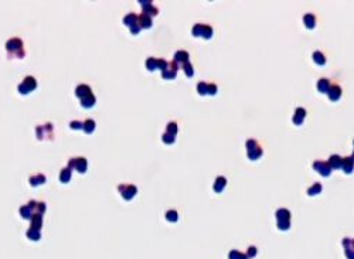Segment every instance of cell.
<instances>
[{
    "instance_id": "cell-1",
    "label": "cell",
    "mask_w": 354,
    "mask_h": 259,
    "mask_svg": "<svg viewBox=\"0 0 354 259\" xmlns=\"http://www.w3.org/2000/svg\"><path fill=\"white\" fill-rule=\"evenodd\" d=\"M6 47H7V51L12 55H17V57H23L24 55V53H23V43L19 38H12L7 43Z\"/></svg>"
},
{
    "instance_id": "cell-2",
    "label": "cell",
    "mask_w": 354,
    "mask_h": 259,
    "mask_svg": "<svg viewBox=\"0 0 354 259\" xmlns=\"http://www.w3.org/2000/svg\"><path fill=\"white\" fill-rule=\"evenodd\" d=\"M36 79L33 78V77H26L24 81L19 85V91H20V94L26 95V94H29L30 91H33L36 89Z\"/></svg>"
},
{
    "instance_id": "cell-3",
    "label": "cell",
    "mask_w": 354,
    "mask_h": 259,
    "mask_svg": "<svg viewBox=\"0 0 354 259\" xmlns=\"http://www.w3.org/2000/svg\"><path fill=\"white\" fill-rule=\"evenodd\" d=\"M119 191L122 193V197L126 200H130L136 194V187L133 185H119Z\"/></svg>"
},
{
    "instance_id": "cell-4",
    "label": "cell",
    "mask_w": 354,
    "mask_h": 259,
    "mask_svg": "<svg viewBox=\"0 0 354 259\" xmlns=\"http://www.w3.org/2000/svg\"><path fill=\"white\" fill-rule=\"evenodd\" d=\"M87 160L84 159V157H79V159H75V169L78 170L79 173H84L85 170H87Z\"/></svg>"
},
{
    "instance_id": "cell-5",
    "label": "cell",
    "mask_w": 354,
    "mask_h": 259,
    "mask_svg": "<svg viewBox=\"0 0 354 259\" xmlns=\"http://www.w3.org/2000/svg\"><path fill=\"white\" fill-rule=\"evenodd\" d=\"M77 96H79L81 99H84L85 96H88V95H91V89L88 88L87 85H79L78 88H77Z\"/></svg>"
},
{
    "instance_id": "cell-6",
    "label": "cell",
    "mask_w": 354,
    "mask_h": 259,
    "mask_svg": "<svg viewBox=\"0 0 354 259\" xmlns=\"http://www.w3.org/2000/svg\"><path fill=\"white\" fill-rule=\"evenodd\" d=\"M94 103H95V96L92 94L88 95V96H85L84 99H81V105H82L84 108H91V106H94Z\"/></svg>"
},
{
    "instance_id": "cell-7",
    "label": "cell",
    "mask_w": 354,
    "mask_h": 259,
    "mask_svg": "<svg viewBox=\"0 0 354 259\" xmlns=\"http://www.w3.org/2000/svg\"><path fill=\"white\" fill-rule=\"evenodd\" d=\"M45 181V177L43 176V174H37V176H34V177H31L30 178V183H31V185H40V184H43Z\"/></svg>"
},
{
    "instance_id": "cell-8",
    "label": "cell",
    "mask_w": 354,
    "mask_h": 259,
    "mask_svg": "<svg viewBox=\"0 0 354 259\" xmlns=\"http://www.w3.org/2000/svg\"><path fill=\"white\" fill-rule=\"evenodd\" d=\"M60 180H61L62 183H68V181L71 180V169H70V167H67V169H64L61 171Z\"/></svg>"
},
{
    "instance_id": "cell-9",
    "label": "cell",
    "mask_w": 354,
    "mask_h": 259,
    "mask_svg": "<svg viewBox=\"0 0 354 259\" xmlns=\"http://www.w3.org/2000/svg\"><path fill=\"white\" fill-rule=\"evenodd\" d=\"M31 224H33V226H31V228H36V230H38V228L41 226V214L31 215Z\"/></svg>"
},
{
    "instance_id": "cell-10",
    "label": "cell",
    "mask_w": 354,
    "mask_h": 259,
    "mask_svg": "<svg viewBox=\"0 0 354 259\" xmlns=\"http://www.w3.org/2000/svg\"><path fill=\"white\" fill-rule=\"evenodd\" d=\"M139 20H140L142 27H150V24H152V20H150V17H149L148 14H142Z\"/></svg>"
},
{
    "instance_id": "cell-11",
    "label": "cell",
    "mask_w": 354,
    "mask_h": 259,
    "mask_svg": "<svg viewBox=\"0 0 354 259\" xmlns=\"http://www.w3.org/2000/svg\"><path fill=\"white\" fill-rule=\"evenodd\" d=\"M31 210H33V208H31L30 205H24V207H21L20 208V214L23 215L24 218H30L31 217Z\"/></svg>"
},
{
    "instance_id": "cell-12",
    "label": "cell",
    "mask_w": 354,
    "mask_h": 259,
    "mask_svg": "<svg viewBox=\"0 0 354 259\" xmlns=\"http://www.w3.org/2000/svg\"><path fill=\"white\" fill-rule=\"evenodd\" d=\"M95 129V122L94 120H87L85 123H84V130L87 132V133H92Z\"/></svg>"
},
{
    "instance_id": "cell-13",
    "label": "cell",
    "mask_w": 354,
    "mask_h": 259,
    "mask_svg": "<svg viewBox=\"0 0 354 259\" xmlns=\"http://www.w3.org/2000/svg\"><path fill=\"white\" fill-rule=\"evenodd\" d=\"M27 237L36 241V239H38V238H40V230H36V228H31V230H30L29 232H27Z\"/></svg>"
},
{
    "instance_id": "cell-14",
    "label": "cell",
    "mask_w": 354,
    "mask_h": 259,
    "mask_svg": "<svg viewBox=\"0 0 354 259\" xmlns=\"http://www.w3.org/2000/svg\"><path fill=\"white\" fill-rule=\"evenodd\" d=\"M135 21H136V16H135V14H129L128 17H125V19H123V23H125V24H128V26H133V24H135Z\"/></svg>"
},
{
    "instance_id": "cell-15",
    "label": "cell",
    "mask_w": 354,
    "mask_h": 259,
    "mask_svg": "<svg viewBox=\"0 0 354 259\" xmlns=\"http://www.w3.org/2000/svg\"><path fill=\"white\" fill-rule=\"evenodd\" d=\"M71 128L72 129H84V123H81V122H71V125H70Z\"/></svg>"
},
{
    "instance_id": "cell-16",
    "label": "cell",
    "mask_w": 354,
    "mask_h": 259,
    "mask_svg": "<svg viewBox=\"0 0 354 259\" xmlns=\"http://www.w3.org/2000/svg\"><path fill=\"white\" fill-rule=\"evenodd\" d=\"M156 64H157V62L154 61V58H149V61H148V68H149V70H153Z\"/></svg>"
},
{
    "instance_id": "cell-17",
    "label": "cell",
    "mask_w": 354,
    "mask_h": 259,
    "mask_svg": "<svg viewBox=\"0 0 354 259\" xmlns=\"http://www.w3.org/2000/svg\"><path fill=\"white\" fill-rule=\"evenodd\" d=\"M37 210H38V214L43 212V211H45V204L44 202H37Z\"/></svg>"
},
{
    "instance_id": "cell-18",
    "label": "cell",
    "mask_w": 354,
    "mask_h": 259,
    "mask_svg": "<svg viewBox=\"0 0 354 259\" xmlns=\"http://www.w3.org/2000/svg\"><path fill=\"white\" fill-rule=\"evenodd\" d=\"M176 212H167V219H170V221H176Z\"/></svg>"
},
{
    "instance_id": "cell-19",
    "label": "cell",
    "mask_w": 354,
    "mask_h": 259,
    "mask_svg": "<svg viewBox=\"0 0 354 259\" xmlns=\"http://www.w3.org/2000/svg\"><path fill=\"white\" fill-rule=\"evenodd\" d=\"M167 128H170V129H169L170 132H173V133H176V123H170L169 126H167Z\"/></svg>"
}]
</instances>
